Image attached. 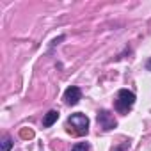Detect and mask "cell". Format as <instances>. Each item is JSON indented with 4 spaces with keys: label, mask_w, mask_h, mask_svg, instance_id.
I'll list each match as a JSON object with an SVG mask.
<instances>
[{
    "label": "cell",
    "mask_w": 151,
    "mask_h": 151,
    "mask_svg": "<svg viewBox=\"0 0 151 151\" xmlns=\"http://www.w3.org/2000/svg\"><path fill=\"white\" fill-rule=\"evenodd\" d=\"M71 130H73L75 135H87V132H89V117L86 114H82V112L71 114L68 117V132L71 133Z\"/></svg>",
    "instance_id": "6da1fadb"
},
{
    "label": "cell",
    "mask_w": 151,
    "mask_h": 151,
    "mask_svg": "<svg viewBox=\"0 0 151 151\" xmlns=\"http://www.w3.org/2000/svg\"><path fill=\"white\" fill-rule=\"evenodd\" d=\"M11 147H13V140H11L9 135H6L2 139V149H0V151H11Z\"/></svg>",
    "instance_id": "8992f818"
},
{
    "label": "cell",
    "mask_w": 151,
    "mask_h": 151,
    "mask_svg": "<svg viewBox=\"0 0 151 151\" xmlns=\"http://www.w3.org/2000/svg\"><path fill=\"white\" fill-rule=\"evenodd\" d=\"M135 103V94L128 89H121L117 93V100H116V110L119 114H126Z\"/></svg>",
    "instance_id": "7a4b0ae2"
},
{
    "label": "cell",
    "mask_w": 151,
    "mask_h": 151,
    "mask_svg": "<svg viewBox=\"0 0 151 151\" xmlns=\"http://www.w3.org/2000/svg\"><path fill=\"white\" fill-rule=\"evenodd\" d=\"M98 124H100V128H101V130L109 132V130H114V128L117 126V121L114 119V116H112L109 110L101 109V110L98 112Z\"/></svg>",
    "instance_id": "3957f363"
},
{
    "label": "cell",
    "mask_w": 151,
    "mask_h": 151,
    "mask_svg": "<svg viewBox=\"0 0 151 151\" xmlns=\"http://www.w3.org/2000/svg\"><path fill=\"white\" fill-rule=\"evenodd\" d=\"M146 68H147V71H151V59H149V60L146 62Z\"/></svg>",
    "instance_id": "9c48e42d"
},
{
    "label": "cell",
    "mask_w": 151,
    "mask_h": 151,
    "mask_svg": "<svg viewBox=\"0 0 151 151\" xmlns=\"http://www.w3.org/2000/svg\"><path fill=\"white\" fill-rule=\"evenodd\" d=\"M82 100V89L77 86H71L64 91V103L66 105H77Z\"/></svg>",
    "instance_id": "277c9868"
},
{
    "label": "cell",
    "mask_w": 151,
    "mask_h": 151,
    "mask_svg": "<svg viewBox=\"0 0 151 151\" xmlns=\"http://www.w3.org/2000/svg\"><path fill=\"white\" fill-rule=\"evenodd\" d=\"M130 149V142H123V144H117V146H114L110 151H128Z\"/></svg>",
    "instance_id": "ba28073f"
},
{
    "label": "cell",
    "mask_w": 151,
    "mask_h": 151,
    "mask_svg": "<svg viewBox=\"0 0 151 151\" xmlns=\"http://www.w3.org/2000/svg\"><path fill=\"white\" fill-rule=\"evenodd\" d=\"M89 149H91L89 142H78V144H75L71 147V151H89Z\"/></svg>",
    "instance_id": "52a82bcc"
},
{
    "label": "cell",
    "mask_w": 151,
    "mask_h": 151,
    "mask_svg": "<svg viewBox=\"0 0 151 151\" xmlns=\"http://www.w3.org/2000/svg\"><path fill=\"white\" fill-rule=\"evenodd\" d=\"M57 119H59V112H57V110H48V112L45 114L43 126H45V128H50L52 124H55V123H57Z\"/></svg>",
    "instance_id": "5b68a950"
}]
</instances>
